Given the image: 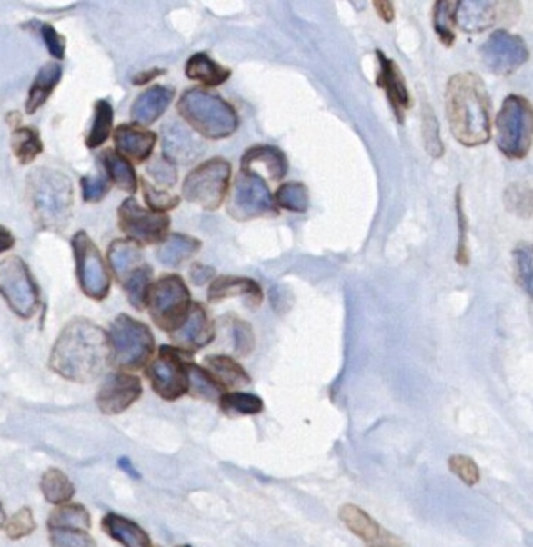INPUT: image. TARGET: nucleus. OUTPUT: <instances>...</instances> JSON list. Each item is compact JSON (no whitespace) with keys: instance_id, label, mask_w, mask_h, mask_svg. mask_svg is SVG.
I'll return each instance as SVG.
<instances>
[{"instance_id":"obj_16","label":"nucleus","mask_w":533,"mask_h":547,"mask_svg":"<svg viewBox=\"0 0 533 547\" xmlns=\"http://www.w3.org/2000/svg\"><path fill=\"white\" fill-rule=\"evenodd\" d=\"M480 56L493 75H509L528 60V48L519 35L498 29L482 45Z\"/></svg>"},{"instance_id":"obj_44","label":"nucleus","mask_w":533,"mask_h":547,"mask_svg":"<svg viewBox=\"0 0 533 547\" xmlns=\"http://www.w3.org/2000/svg\"><path fill=\"white\" fill-rule=\"evenodd\" d=\"M448 467L459 480L468 486L478 485L480 482V469L474 459L465 454H453L448 459Z\"/></svg>"},{"instance_id":"obj_2","label":"nucleus","mask_w":533,"mask_h":547,"mask_svg":"<svg viewBox=\"0 0 533 547\" xmlns=\"http://www.w3.org/2000/svg\"><path fill=\"white\" fill-rule=\"evenodd\" d=\"M445 113L451 135L474 148L492 138V102L487 85L476 73L451 75L445 89Z\"/></svg>"},{"instance_id":"obj_17","label":"nucleus","mask_w":533,"mask_h":547,"mask_svg":"<svg viewBox=\"0 0 533 547\" xmlns=\"http://www.w3.org/2000/svg\"><path fill=\"white\" fill-rule=\"evenodd\" d=\"M142 392L144 385L140 377L117 371L108 374L103 381L102 387L96 393V406L106 416H117L129 410L142 397Z\"/></svg>"},{"instance_id":"obj_57","label":"nucleus","mask_w":533,"mask_h":547,"mask_svg":"<svg viewBox=\"0 0 533 547\" xmlns=\"http://www.w3.org/2000/svg\"><path fill=\"white\" fill-rule=\"evenodd\" d=\"M177 547H192V546H188V544H184V546H177Z\"/></svg>"},{"instance_id":"obj_7","label":"nucleus","mask_w":533,"mask_h":547,"mask_svg":"<svg viewBox=\"0 0 533 547\" xmlns=\"http://www.w3.org/2000/svg\"><path fill=\"white\" fill-rule=\"evenodd\" d=\"M192 307V294L186 288L182 276L165 274L151 283L145 302L151 320L157 328L166 333H174L185 322Z\"/></svg>"},{"instance_id":"obj_58","label":"nucleus","mask_w":533,"mask_h":547,"mask_svg":"<svg viewBox=\"0 0 533 547\" xmlns=\"http://www.w3.org/2000/svg\"><path fill=\"white\" fill-rule=\"evenodd\" d=\"M153 547H159V546H153Z\"/></svg>"},{"instance_id":"obj_23","label":"nucleus","mask_w":533,"mask_h":547,"mask_svg":"<svg viewBox=\"0 0 533 547\" xmlns=\"http://www.w3.org/2000/svg\"><path fill=\"white\" fill-rule=\"evenodd\" d=\"M241 297L249 308L259 307L264 301V293L259 283L251 278L243 276H220L211 281V286L207 291V301L211 303Z\"/></svg>"},{"instance_id":"obj_30","label":"nucleus","mask_w":533,"mask_h":547,"mask_svg":"<svg viewBox=\"0 0 533 547\" xmlns=\"http://www.w3.org/2000/svg\"><path fill=\"white\" fill-rule=\"evenodd\" d=\"M108 262L116 280L123 284L132 272L140 267L142 251L140 246L129 240H116L108 249Z\"/></svg>"},{"instance_id":"obj_31","label":"nucleus","mask_w":533,"mask_h":547,"mask_svg":"<svg viewBox=\"0 0 533 547\" xmlns=\"http://www.w3.org/2000/svg\"><path fill=\"white\" fill-rule=\"evenodd\" d=\"M186 377H188V393L192 397L219 403L220 398L226 393V387L212 376L209 371L195 363L186 362Z\"/></svg>"},{"instance_id":"obj_12","label":"nucleus","mask_w":533,"mask_h":547,"mask_svg":"<svg viewBox=\"0 0 533 547\" xmlns=\"http://www.w3.org/2000/svg\"><path fill=\"white\" fill-rule=\"evenodd\" d=\"M77 280L84 294L94 301H105L110 294L111 278L102 254L85 232L73 236Z\"/></svg>"},{"instance_id":"obj_54","label":"nucleus","mask_w":533,"mask_h":547,"mask_svg":"<svg viewBox=\"0 0 533 547\" xmlns=\"http://www.w3.org/2000/svg\"><path fill=\"white\" fill-rule=\"evenodd\" d=\"M117 465H119V469L123 471V472L127 473L130 479L140 480V473L137 472V469H136V465L132 464V461H130L127 456H123V458L117 459Z\"/></svg>"},{"instance_id":"obj_32","label":"nucleus","mask_w":533,"mask_h":547,"mask_svg":"<svg viewBox=\"0 0 533 547\" xmlns=\"http://www.w3.org/2000/svg\"><path fill=\"white\" fill-rule=\"evenodd\" d=\"M100 161L106 172V178L113 182L119 190L130 193V194L137 192V174H136L132 163L111 148L103 151Z\"/></svg>"},{"instance_id":"obj_10","label":"nucleus","mask_w":533,"mask_h":547,"mask_svg":"<svg viewBox=\"0 0 533 547\" xmlns=\"http://www.w3.org/2000/svg\"><path fill=\"white\" fill-rule=\"evenodd\" d=\"M226 198V211L233 219L239 222L277 215L278 213L274 194L268 190L266 182L249 172L239 171Z\"/></svg>"},{"instance_id":"obj_36","label":"nucleus","mask_w":533,"mask_h":547,"mask_svg":"<svg viewBox=\"0 0 533 547\" xmlns=\"http://www.w3.org/2000/svg\"><path fill=\"white\" fill-rule=\"evenodd\" d=\"M457 7H458V2L440 0V2H436L434 10H432L434 29H436L440 42L447 47H451L457 39V35H455Z\"/></svg>"},{"instance_id":"obj_49","label":"nucleus","mask_w":533,"mask_h":547,"mask_svg":"<svg viewBox=\"0 0 533 547\" xmlns=\"http://www.w3.org/2000/svg\"><path fill=\"white\" fill-rule=\"evenodd\" d=\"M42 39L47 45L50 55L56 60L65 58V50H66V41L62 35L56 33V29L52 25H41Z\"/></svg>"},{"instance_id":"obj_8","label":"nucleus","mask_w":533,"mask_h":547,"mask_svg":"<svg viewBox=\"0 0 533 547\" xmlns=\"http://www.w3.org/2000/svg\"><path fill=\"white\" fill-rule=\"evenodd\" d=\"M232 178V165L224 158H212L195 167L185 177L184 198L206 211H217L224 204Z\"/></svg>"},{"instance_id":"obj_29","label":"nucleus","mask_w":533,"mask_h":547,"mask_svg":"<svg viewBox=\"0 0 533 547\" xmlns=\"http://www.w3.org/2000/svg\"><path fill=\"white\" fill-rule=\"evenodd\" d=\"M63 68L58 63H48L35 75V83L29 89L28 100H26V113L35 114V111L41 110L47 103L48 96L54 94L56 85L62 79Z\"/></svg>"},{"instance_id":"obj_34","label":"nucleus","mask_w":533,"mask_h":547,"mask_svg":"<svg viewBox=\"0 0 533 547\" xmlns=\"http://www.w3.org/2000/svg\"><path fill=\"white\" fill-rule=\"evenodd\" d=\"M41 492L45 501L56 507L71 502L75 488L66 473L52 467L42 475Z\"/></svg>"},{"instance_id":"obj_26","label":"nucleus","mask_w":533,"mask_h":547,"mask_svg":"<svg viewBox=\"0 0 533 547\" xmlns=\"http://www.w3.org/2000/svg\"><path fill=\"white\" fill-rule=\"evenodd\" d=\"M185 75L190 81L203 84L206 87H219L228 81L232 71L212 60L205 52H199L190 56V60L185 65Z\"/></svg>"},{"instance_id":"obj_33","label":"nucleus","mask_w":533,"mask_h":547,"mask_svg":"<svg viewBox=\"0 0 533 547\" xmlns=\"http://www.w3.org/2000/svg\"><path fill=\"white\" fill-rule=\"evenodd\" d=\"M339 519L352 533L367 542H375L381 536V527L371 519L369 513L356 504H344L339 509Z\"/></svg>"},{"instance_id":"obj_27","label":"nucleus","mask_w":533,"mask_h":547,"mask_svg":"<svg viewBox=\"0 0 533 547\" xmlns=\"http://www.w3.org/2000/svg\"><path fill=\"white\" fill-rule=\"evenodd\" d=\"M201 249V241L182 233H172L157 249V260L166 267L176 268L192 259Z\"/></svg>"},{"instance_id":"obj_18","label":"nucleus","mask_w":533,"mask_h":547,"mask_svg":"<svg viewBox=\"0 0 533 547\" xmlns=\"http://www.w3.org/2000/svg\"><path fill=\"white\" fill-rule=\"evenodd\" d=\"M174 347L193 355L195 352L205 349L216 339V326L203 303L192 302V307L185 322L174 333L169 334Z\"/></svg>"},{"instance_id":"obj_15","label":"nucleus","mask_w":533,"mask_h":547,"mask_svg":"<svg viewBox=\"0 0 533 547\" xmlns=\"http://www.w3.org/2000/svg\"><path fill=\"white\" fill-rule=\"evenodd\" d=\"M520 15L518 2H458L457 25L465 33H482L495 25H511Z\"/></svg>"},{"instance_id":"obj_4","label":"nucleus","mask_w":533,"mask_h":547,"mask_svg":"<svg viewBox=\"0 0 533 547\" xmlns=\"http://www.w3.org/2000/svg\"><path fill=\"white\" fill-rule=\"evenodd\" d=\"M178 114L207 140H222L238 130V113L230 103L209 90H185L177 103Z\"/></svg>"},{"instance_id":"obj_25","label":"nucleus","mask_w":533,"mask_h":547,"mask_svg":"<svg viewBox=\"0 0 533 547\" xmlns=\"http://www.w3.org/2000/svg\"><path fill=\"white\" fill-rule=\"evenodd\" d=\"M102 528L111 540L117 541L123 547H153L144 528L119 513H106L102 519Z\"/></svg>"},{"instance_id":"obj_37","label":"nucleus","mask_w":533,"mask_h":547,"mask_svg":"<svg viewBox=\"0 0 533 547\" xmlns=\"http://www.w3.org/2000/svg\"><path fill=\"white\" fill-rule=\"evenodd\" d=\"M274 203L277 209H285L289 213H306L310 205L307 186L299 182H287L275 192Z\"/></svg>"},{"instance_id":"obj_5","label":"nucleus","mask_w":533,"mask_h":547,"mask_svg":"<svg viewBox=\"0 0 533 547\" xmlns=\"http://www.w3.org/2000/svg\"><path fill=\"white\" fill-rule=\"evenodd\" d=\"M108 334L110 364L123 373L144 370L155 355L156 343L151 329L132 316H117Z\"/></svg>"},{"instance_id":"obj_6","label":"nucleus","mask_w":533,"mask_h":547,"mask_svg":"<svg viewBox=\"0 0 533 547\" xmlns=\"http://www.w3.org/2000/svg\"><path fill=\"white\" fill-rule=\"evenodd\" d=\"M533 110L519 95L506 98L495 119V144L509 159H524L532 148Z\"/></svg>"},{"instance_id":"obj_45","label":"nucleus","mask_w":533,"mask_h":547,"mask_svg":"<svg viewBox=\"0 0 533 547\" xmlns=\"http://www.w3.org/2000/svg\"><path fill=\"white\" fill-rule=\"evenodd\" d=\"M146 174L150 175L161 188H171L177 184V169L167 159L153 158L146 164Z\"/></svg>"},{"instance_id":"obj_40","label":"nucleus","mask_w":533,"mask_h":547,"mask_svg":"<svg viewBox=\"0 0 533 547\" xmlns=\"http://www.w3.org/2000/svg\"><path fill=\"white\" fill-rule=\"evenodd\" d=\"M220 408L226 414H243V416H254L264 411V400L246 392H226L220 398Z\"/></svg>"},{"instance_id":"obj_55","label":"nucleus","mask_w":533,"mask_h":547,"mask_svg":"<svg viewBox=\"0 0 533 547\" xmlns=\"http://www.w3.org/2000/svg\"><path fill=\"white\" fill-rule=\"evenodd\" d=\"M15 246V238L12 233L8 232L7 228L0 226V253H5L8 249Z\"/></svg>"},{"instance_id":"obj_9","label":"nucleus","mask_w":533,"mask_h":547,"mask_svg":"<svg viewBox=\"0 0 533 547\" xmlns=\"http://www.w3.org/2000/svg\"><path fill=\"white\" fill-rule=\"evenodd\" d=\"M0 295L16 315L29 320L35 315L41 297L28 265L18 255L0 260Z\"/></svg>"},{"instance_id":"obj_38","label":"nucleus","mask_w":533,"mask_h":547,"mask_svg":"<svg viewBox=\"0 0 533 547\" xmlns=\"http://www.w3.org/2000/svg\"><path fill=\"white\" fill-rule=\"evenodd\" d=\"M151 283H153V268L150 265H140L123 283L124 291L127 294L130 305L137 308L138 312H142L145 308Z\"/></svg>"},{"instance_id":"obj_43","label":"nucleus","mask_w":533,"mask_h":547,"mask_svg":"<svg viewBox=\"0 0 533 547\" xmlns=\"http://www.w3.org/2000/svg\"><path fill=\"white\" fill-rule=\"evenodd\" d=\"M142 190H144V198L146 201L148 209L153 213H163L166 214L171 209H176L180 198L178 196H172L169 193L159 192L156 186L151 185V182L148 180H142Z\"/></svg>"},{"instance_id":"obj_50","label":"nucleus","mask_w":533,"mask_h":547,"mask_svg":"<svg viewBox=\"0 0 533 547\" xmlns=\"http://www.w3.org/2000/svg\"><path fill=\"white\" fill-rule=\"evenodd\" d=\"M457 213H458V224H459V244L457 249V260H458L461 265H468L469 264V253H468V240H466V230H468V224H466L465 213H463V204H461V193L457 194Z\"/></svg>"},{"instance_id":"obj_22","label":"nucleus","mask_w":533,"mask_h":547,"mask_svg":"<svg viewBox=\"0 0 533 547\" xmlns=\"http://www.w3.org/2000/svg\"><path fill=\"white\" fill-rule=\"evenodd\" d=\"M113 138L116 144L117 154H121L129 163H145L153 154L157 135L155 132L142 129L138 125L123 124L115 130Z\"/></svg>"},{"instance_id":"obj_47","label":"nucleus","mask_w":533,"mask_h":547,"mask_svg":"<svg viewBox=\"0 0 533 547\" xmlns=\"http://www.w3.org/2000/svg\"><path fill=\"white\" fill-rule=\"evenodd\" d=\"M232 333L235 352L239 356L251 355L254 347H256V337H254L251 324H247L243 320H233Z\"/></svg>"},{"instance_id":"obj_41","label":"nucleus","mask_w":533,"mask_h":547,"mask_svg":"<svg viewBox=\"0 0 533 547\" xmlns=\"http://www.w3.org/2000/svg\"><path fill=\"white\" fill-rule=\"evenodd\" d=\"M423 137L426 151L432 158H442L444 156V144L440 140V130L434 111L427 103L423 106Z\"/></svg>"},{"instance_id":"obj_3","label":"nucleus","mask_w":533,"mask_h":547,"mask_svg":"<svg viewBox=\"0 0 533 547\" xmlns=\"http://www.w3.org/2000/svg\"><path fill=\"white\" fill-rule=\"evenodd\" d=\"M31 213L41 228L62 232L68 225L75 201L73 184L63 172L37 167L28 177Z\"/></svg>"},{"instance_id":"obj_19","label":"nucleus","mask_w":533,"mask_h":547,"mask_svg":"<svg viewBox=\"0 0 533 547\" xmlns=\"http://www.w3.org/2000/svg\"><path fill=\"white\" fill-rule=\"evenodd\" d=\"M161 146L163 158L174 165L190 164L205 151V144L192 130L180 123L166 124L161 134Z\"/></svg>"},{"instance_id":"obj_53","label":"nucleus","mask_w":533,"mask_h":547,"mask_svg":"<svg viewBox=\"0 0 533 547\" xmlns=\"http://www.w3.org/2000/svg\"><path fill=\"white\" fill-rule=\"evenodd\" d=\"M161 75H165V69L153 68L150 69V71H145V73H140V75H136V77L132 79V84H136V85H145V84L150 83L155 77H159Z\"/></svg>"},{"instance_id":"obj_28","label":"nucleus","mask_w":533,"mask_h":547,"mask_svg":"<svg viewBox=\"0 0 533 547\" xmlns=\"http://www.w3.org/2000/svg\"><path fill=\"white\" fill-rule=\"evenodd\" d=\"M205 366L226 389H241L251 383V376L232 356H206Z\"/></svg>"},{"instance_id":"obj_14","label":"nucleus","mask_w":533,"mask_h":547,"mask_svg":"<svg viewBox=\"0 0 533 547\" xmlns=\"http://www.w3.org/2000/svg\"><path fill=\"white\" fill-rule=\"evenodd\" d=\"M92 520L83 504L66 502L56 506L47 520L48 541L52 547H96L90 534Z\"/></svg>"},{"instance_id":"obj_21","label":"nucleus","mask_w":533,"mask_h":547,"mask_svg":"<svg viewBox=\"0 0 533 547\" xmlns=\"http://www.w3.org/2000/svg\"><path fill=\"white\" fill-rule=\"evenodd\" d=\"M287 156L283 151L270 144H256L245 151L241 158V171L249 172L264 180L266 175L270 182H281L287 177Z\"/></svg>"},{"instance_id":"obj_13","label":"nucleus","mask_w":533,"mask_h":547,"mask_svg":"<svg viewBox=\"0 0 533 547\" xmlns=\"http://www.w3.org/2000/svg\"><path fill=\"white\" fill-rule=\"evenodd\" d=\"M121 232L137 246L159 244L169 236L171 219L167 214L153 213L138 204L136 198L124 199L117 209Z\"/></svg>"},{"instance_id":"obj_51","label":"nucleus","mask_w":533,"mask_h":547,"mask_svg":"<svg viewBox=\"0 0 533 547\" xmlns=\"http://www.w3.org/2000/svg\"><path fill=\"white\" fill-rule=\"evenodd\" d=\"M214 274H216V270L207 267V265H203V264H195L190 268V280L196 286H203L206 283H211L214 280Z\"/></svg>"},{"instance_id":"obj_20","label":"nucleus","mask_w":533,"mask_h":547,"mask_svg":"<svg viewBox=\"0 0 533 547\" xmlns=\"http://www.w3.org/2000/svg\"><path fill=\"white\" fill-rule=\"evenodd\" d=\"M377 84L386 92L392 110L396 113L398 123H404L405 111L411 106L410 92L405 84L404 75L394 60L377 50Z\"/></svg>"},{"instance_id":"obj_56","label":"nucleus","mask_w":533,"mask_h":547,"mask_svg":"<svg viewBox=\"0 0 533 547\" xmlns=\"http://www.w3.org/2000/svg\"><path fill=\"white\" fill-rule=\"evenodd\" d=\"M5 522H7V513H5V509L2 507V502H0V530L4 528Z\"/></svg>"},{"instance_id":"obj_24","label":"nucleus","mask_w":533,"mask_h":547,"mask_svg":"<svg viewBox=\"0 0 533 547\" xmlns=\"http://www.w3.org/2000/svg\"><path fill=\"white\" fill-rule=\"evenodd\" d=\"M174 100V89L165 85H155L145 90L130 108V116L134 123L140 125H151L165 114Z\"/></svg>"},{"instance_id":"obj_11","label":"nucleus","mask_w":533,"mask_h":547,"mask_svg":"<svg viewBox=\"0 0 533 547\" xmlns=\"http://www.w3.org/2000/svg\"><path fill=\"white\" fill-rule=\"evenodd\" d=\"M186 356L192 355L171 345H161L156 358L146 364L145 376L157 397L166 402H176L188 393L186 362L190 360H186Z\"/></svg>"},{"instance_id":"obj_46","label":"nucleus","mask_w":533,"mask_h":547,"mask_svg":"<svg viewBox=\"0 0 533 547\" xmlns=\"http://www.w3.org/2000/svg\"><path fill=\"white\" fill-rule=\"evenodd\" d=\"M514 265L518 274V283L526 289L527 294H532V251L527 244L516 249Z\"/></svg>"},{"instance_id":"obj_1","label":"nucleus","mask_w":533,"mask_h":547,"mask_svg":"<svg viewBox=\"0 0 533 547\" xmlns=\"http://www.w3.org/2000/svg\"><path fill=\"white\" fill-rule=\"evenodd\" d=\"M48 366L71 383L96 381L110 366L108 334L89 320L69 322L54 343Z\"/></svg>"},{"instance_id":"obj_35","label":"nucleus","mask_w":533,"mask_h":547,"mask_svg":"<svg viewBox=\"0 0 533 547\" xmlns=\"http://www.w3.org/2000/svg\"><path fill=\"white\" fill-rule=\"evenodd\" d=\"M12 150L20 164H31L44 151L39 130L35 127H15L12 134Z\"/></svg>"},{"instance_id":"obj_48","label":"nucleus","mask_w":533,"mask_h":547,"mask_svg":"<svg viewBox=\"0 0 533 547\" xmlns=\"http://www.w3.org/2000/svg\"><path fill=\"white\" fill-rule=\"evenodd\" d=\"M81 188H83L84 201L98 203L110 192V180L103 174L96 177H84L81 178Z\"/></svg>"},{"instance_id":"obj_52","label":"nucleus","mask_w":533,"mask_h":547,"mask_svg":"<svg viewBox=\"0 0 533 547\" xmlns=\"http://www.w3.org/2000/svg\"><path fill=\"white\" fill-rule=\"evenodd\" d=\"M373 7L377 10V14L383 18L386 23H390V21L394 20V16H396V12H394V4H390V2H384V0H379V2H375L373 4Z\"/></svg>"},{"instance_id":"obj_39","label":"nucleus","mask_w":533,"mask_h":547,"mask_svg":"<svg viewBox=\"0 0 533 547\" xmlns=\"http://www.w3.org/2000/svg\"><path fill=\"white\" fill-rule=\"evenodd\" d=\"M113 106L110 103L100 100L96 103V114H94V123L89 130V135L85 138V144L90 150L100 148L111 135L113 129Z\"/></svg>"},{"instance_id":"obj_42","label":"nucleus","mask_w":533,"mask_h":547,"mask_svg":"<svg viewBox=\"0 0 533 547\" xmlns=\"http://www.w3.org/2000/svg\"><path fill=\"white\" fill-rule=\"evenodd\" d=\"M35 528L37 523H35V513L28 506L21 507L20 511H16L4 525L5 534L14 541L23 540L29 534L35 533Z\"/></svg>"}]
</instances>
